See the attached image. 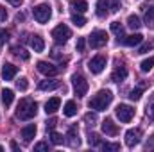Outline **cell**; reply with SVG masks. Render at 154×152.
Returning a JSON list of instances; mask_svg holds the SVG:
<instances>
[{"label": "cell", "instance_id": "obj_40", "mask_svg": "<svg viewBox=\"0 0 154 152\" xmlns=\"http://www.w3.org/2000/svg\"><path fill=\"white\" fill-rule=\"evenodd\" d=\"M34 150H48V143H45V141H39L34 145Z\"/></svg>", "mask_w": 154, "mask_h": 152}, {"label": "cell", "instance_id": "obj_5", "mask_svg": "<svg viewBox=\"0 0 154 152\" xmlns=\"http://www.w3.org/2000/svg\"><path fill=\"white\" fill-rule=\"evenodd\" d=\"M52 38H54L56 43L65 45L68 39L72 38V31H70V27H66L65 23H61V25H57V27L52 31Z\"/></svg>", "mask_w": 154, "mask_h": 152}, {"label": "cell", "instance_id": "obj_41", "mask_svg": "<svg viewBox=\"0 0 154 152\" xmlns=\"http://www.w3.org/2000/svg\"><path fill=\"white\" fill-rule=\"evenodd\" d=\"M152 48V43H143L142 47H140V50H138V54H145L147 50H151Z\"/></svg>", "mask_w": 154, "mask_h": 152}, {"label": "cell", "instance_id": "obj_24", "mask_svg": "<svg viewBox=\"0 0 154 152\" xmlns=\"http://www.w3.org/2000/svg\"><path fill=\"white\" fill-rule=\"evenodd\" d=\"M152 66H154V57H147V59H143L142 63H140V70L142 72H151L152 70Z\"/></svg>", "mask_w": 154, "mask_h": 152}, {"label": "cell", "instance_id": "obj_42", "mask_svg": "<svg viewBox=\"0 0 154 152\" xmlns=\"http://www.w3.org/2000/svg\"><path fill=\"white\" fill-rule=\"evenodd\" d=\"M7 20V11L4 5H0V22H5Z\"/></svg>", "mask_w": 154, "mask_h": 152}, {"label": "cell", "instance_id": "obj_31", "mask_svg": "<svg viewBox=\"0 0 154 152\" xmlns=\"http://www.w3.org/2000/svg\"><path fill=\"white\" fill-rule=\"evenodd\" d=\"M102 149L106 152H118L120 150V143H104Z\"/></svg>", "mask_w": 154, "mask_h": 152}, {"label": "cell", "instance_id": "obj_30", "mask_svg": "<svg viewBox=\"0 0 154 152\" xmlns=\"http://www.w3.org/2000/svg\"><path fill=\"white\" fill-rule=\"evenodd\" d=\"M142 93H143V91H142V88H134V90H131V93H129V99L136 102V100H140V99H142Z\"/></svg>", "mask_w": 154, "mask_h": 152}, {"label": "cell", "instance_id": "obj_29", "mask_svg": "<svg viewBox=\"0 0 154 152\" xmlns=\"http://www.w3.org/2000/svg\"><path fill=\"white\" fill-rule=\"evenodd\" d=\"M111 31H113L116 36H118V39H120V38H122V39L125 38V36H124V27L120 25V22H113V23H111Z\"/></svg>", "mask_w": 154, "mask_h": 152}, {"label": "cell", "instance_id": "obj_4", "mask_svg": "<svg viewBox=\"0 0 154 152\" xmlns=\"http://www.w3.org/2000/svg\"><path fill=\"white\" fill-rule=\"evenodd\" d=\"M134 108H131L129 104H118L115 108V114L116 118L122 122V123H129L133 118H134Z\"/></svg>", "mask_w": 154, "mask_h": 152}, {"label": "cell", "instance_id": "obj_22", "mask_svg": "<svg viewBox=\"0 0 154 152\" xmlns=\"http://www.w3.org/2000/svg\"><path fill=\"white\" fill-rule=\"evenodd\" d=\"M70 7H72L75 13H81V14H82V13L88 9V4H86L84 0H72V2H70Z\"/></svg>", "mask_w": 154, "mask_h": 152}, {"label": "cell", "instance_id": "obj_39", "mask_svg": "<svg viewBox=\"0 0 154 152\" xmlns=\"http://www.w3.org/2000/svg\"><path fill=\"white\" fill-rule=\"evenodd\" d=\"M118 9H120L118 0H109V13H116Z\"/></svg>", "mask_w": 154, "mask_h": 152}, {"label": "cell", "instance_id": "obj_18", "mask_svg": "<svg viewBox=\"0 0 154 152\" xmlns=\"http://www.w3.org/2000/svg\"><path fill=\"white\" fill-rule=\"evenodd\" d=\"M57 88H59V82L54 81V79H47V81L39 82V90L41 91H52V90H57Z\"/></svg>", "mask_w": 154, "mask_h": 152}, {"label": "cell", "instance_id": "obj_9", "mask_svg": "<svg viewBox=\"0 0 154 152\" xmlns=\"http://www.w3.org/2000/svg\"><path fill=\"white\" fill-rule=\"evenodd\" d=\"M142 141V129H129L127 132H125V145L127 147H136L138 143Z\"/></svg>", "mask_w": 154, "mask_h": 152}, {"label": "cell", "instance_id": "obj_23", "mask_svg": "<svg viewBox=\"0 0 154 152\" xmlns=\"http://www.w3.org/2000/svg\"><path fill=\"white\" fill-rule=\"evenodd\" d=\"M63 113L65 116H75L77 114V106L74 100H68L66 104H65V108H63Z\"/></svg>", "mask_w": 154, "mask_h": 152}, {"label": "cell", "instance_id": "obj_20", "mask_svg": "<svg viewBox=\"0 0 154 152\" xmlns=\"http://www.w3.org/2000/svg\"><path fill=\"white\" fill-rule=\"evenodd\" d=\"M125 77H127V68L125 66H118L115 72L111 74V81L113 82H122Z\"/></svg>", "mask_w": 154, "mask_h": 152}, {"label": "cell", "instance_id": "obj_1", "mask_svg": "<svg viewBox=\"0 0 154 152\" xmlns=\"http://www.w3.org/2000/svg\"><path fill=\"white\" fill-rule=\"evenodd\" d=\"M113 100V93L109 90H100L97 91V95H93V99L88 102L90 109H95V111H106L108 106L111 104Z\"/></svg>", "mask_w": 154, "mask_h": 152}, {"label": "cell", "instance_id": "obj_21", "mask_svg": "<svg viewBox=\"0 0 154 152\" xmlns=\"http://www.w3.org/2000/svg\"><path fill=\"white\" fill-rule=\"evenodd\" d=\"M13 100H14V91L5 88V90L2 91V102H4V106H5V108H9V106L13 104Z\"/></svg>", "mask_w": 154, "mask_h": 152}, {"label": "cell", "instance_id": "obj_26", "mask_svg": "<svg viewBox=\"0 0 154 152\" xmlns=\"http://www.w3.org/2000/svg\"><path fill=\"white\" fill-rule=\"evenodd\" d=\"M72 23L77 25V27H84V25H86V18H84L81 13H74V14H72Z\"/></svg>", "mask_w": 154, "mask_h": 152}, {"label": "cell", "instance_id": "obj_38", "mask_svg": "<svg viewBox=\"0 0 154 152\" xmlns=\"http://www.w3.org/2000/svg\"><path fill=\"white\" fill-rule=\"evenodd\" d=\"M84 47H86V39H84V38H77V45H75L77 52H82V50H84Z\"/></svg>", "mask_w": 154, "mask_h": 152}, {"label": "cell", "instance_id": "obj_7", "mask_svg": "<svg viewBox=\"0 0 154 152\" xmlns=\"http://www.w3.org/2000/svg\"><path fill=\"white\" fill-rule=\"evenodd\" d=\"M72 86H74V91L77 93V97H84L88 93V81L79 74L72 77Z\"/></svg>", "mask_w": 154, "mask_h": 152}, {"label": "cell", "instance_id": "obj_37", "mask_svg": "<svg viewBox=\"0 0 154 152\" xmlns=\"http://www.w3.org/2000/svg\"><path fill=\"white\" fill-rule=\"evenodd\" d=\"M9 39V31H5V29H0V47L5 43Z\"/></svg>", "mask_w": 154, "mask_h": 152}, {"label": "cell", "instance_id": "obj_13", "mask_svg": "<svg viewBox=\"0 0 154 152\" xmlns=\"http://www.w3.org/2000/svg\"><path fill=\"white\" fill-rule=\"evenodd\" d=\"M16 74H18V66H14V65H11V63H5V65L2 66V77H4L5 81H13Z\"/></svg>", "mask_w": 154, "mask_h": 152}, {"label": "cell", "instance_id": "obj_27", "mask_svg": "<svg viewBox=\"0 0 154 152\" xmlns=\"http://www.w3.org/2000/svg\"><path fill=\"white\" fill-rule=\"evenodd\" d=\"M50 141H52L54 145H63V143H65V136H63V134H59V132L50 131Z\"/></svg>", "mask_w": 154, "mask_h": 152}, {"label": "cell", "instance_id": "obj_11", "mask_svg": "<svg viewBox=\"0 0 154 152\" xmlns=\"http://www.w3.org/2000/svg\"><path fill=\"white\" fill-rule=\"evenodd\" d=\"M95 13H97L99 18H106L109 14V0H97Z\"/></svg>", "mask_w": 154, "mask_h": 152}, {"label": "cell", "instance_id": "obj_46", "mask_svg": "<svg viewBox=\"0 0 154 152\" xmlns=\"http://www.w3.org/2000/svg\"><path fill=\"white\" fill-rule=\"evenodd\" d=\"M23 20V14H16V22H22Z\"/></svg>", "mask_w": 154, "mask_h": 152}, {"label": "cell", "instance_id": "obj_35", "mask_svg": "<svg viewBox=\"0 0 154 152\" xmlns=\"http://www.w3.org/2000/svg\"><path fill=\"white\" fill-rule=\"evenodd\" d=\"M147 114H149L151 120H154V93H152V97L149 99V104H147Z\"/></svg>", "mask_w": 154, "mask_h": 152}, {"label": "cell", "instance_id": "obj_19", "mask_svg": "<svg viewBox=\"0 0 154 152\" xmlns=\"http://www.w3.org/2000/svg\"><path fill=\"white\" fill-rule=\"evenodd\" d=\"M122 41H124V45H127V47H136V45H140V43L143 41V36H142V34H131V36H125Z\"/></svg>", "mask_w": 154, "mask_h": 152}, {"label": "cell", "instance_id": "obj_15", "mask_svg": "<svg viewBox=\"0 0 154 152\" xmlns=\"http://www.w3.org/2000/svg\"><path fill=\"white\" fill-rule=\"evenodd\" d=\"M65 138H68V140H65V141H66L70 147H79V145H81V140H79V132H77V129H74V127L68 131V134H66Z\"/></svg>", "mask_w": 154, "mask_h": 152}, {"label": "cell", "instance_id": "obj_12", "mask_svg": "<svg viewBox=\"0 0 154 152\" xmlns=\"http://www.w3.org/2000/svg\"><path fill=\"white\" fill-rule=\"evenodd\" d=\"M102 132L108 134V136H116L118 134V127H116V123L111 118H106L102 122Z\"/></svg>", "mask_w": 154, "mask_h": 152}, {"label": "cell", "instance_id": "obj_44", "mask_svg": "<svg viewBox=\"0 0 154 152\" xmlns=\"http://www.w3.org/2000/svg\"><path fill=\"white\" fill-rule=\"evenodd\" d=\"M147 149H154V134L149 138V141H147V145H145Z\"/></svg>", "mask_w": 154, "mask_h": 152}, {"label": "cell", "instance_id": "obj_17", "mask_svg": "<svg viewBox=\"0 0 154 152\" xmlns=\"http://www.w3.org/2000/svg\"><path fill=\"white\" fill-rule=\"evenodd\" d=\"M31 48H32L34 52H43V50H45V41H43V38L38 36V34H34V36L31 38Z\"/></svg>", "mask_w": 154, "mask_h": 152}, {"label": "cell", "instance_id": "obj_10", "mask_svg": "<svg viewBox=\"0 0 154 152\" xmlns=\"http://www.w3.org/2000/svg\"><path fill=\"white\" fill-rule=\"evenodd\" d=\"M38 72L43 74V75H47V77H54V75H57L59 68H56V66H54L52 63H48V61H38Z\"/></svg>", "mask_w": 154, "mask_h": 152}, {"label": "cell", "instance_id": "obj_45", "mask_svg": "<svg viewBox=\"0 0 154 152\" xmlns=\"http://www.w3.org/2000/svg\"><path fill=\"white\" fill-rule=\"evenodd\" d=\"M7 2H9L11 5H22V4H23V0H7Z\"/></svg>", "mask_w": 154, "mask_h": 152}, {"label": "cell", "instance_id": "obj_47", "mask_svg": "<svg viewBox=\"0 0 154 152\" xmlns=\"http://www.w3.org/2000/svg\"><path fill=\"white\" fill-rule=\"evenodd\" d=\"M11 149H13V150H18V145H16V143L13 141V143H11Z\"/></svg>", "mask_w": 154, "mask_h": 152}, {"label": "cell", "instance_id": "obj_6", "mask_svg": "<svg viewBox=\"0 0 154 152\" xmlns=\"http://www.w3.org/2000/svg\"><path fill=\"white\" fill-rule=\"evenodd\" d=\"M108 32L106 31H100V29H97V31H93L91 32V36H90V45L93 47V48H102L106 43H108Z\"/></svg>", "mask_w": 154, "mask_h": 152}, {"label": "cell", "instance_id": "obj_14", "mask_svg": "<svg viewBox=\"0 0 154 152\" xmlns=\"http://www.w3.org/2000/svg\"><path fill=\"white\" fill-rule=\"evenodd\" d=\"M59 106H61L59 97H52V99H48L47 104H45V113L47 114H54L57 109H59Z\"/></svg>", "mask_w": 154, "mask_h": 152}, {"label": "cell", "instance_id": "obj_28", "mask_svg": "<svg viewBox=\"0 0 154 152\" xmlns=\"http://www.w3.org/2000/svg\"><path fill=\"white\" fill-rule=\"evenodd\" d=\"M145 23H147V27L154 29V7L145 9Z\"/></svg>", "mask_w": 154, "mask_h": 152}, {"label": "cell", "instance_id": "obj_36", "mask_svg": "<svg viewBox=\"0 0 154 152\" xmlns=\"http://www.w3.org/2000/svg\"><path fill=\"white\" fill-rule=\"evenodd\" d=\"M13 52H14L16 56H20L23 61H29V54H27L25 50H22V48H13Z\"/></svg>", "mask_w": 154, "mask_h": 152}, {"label": "cell", "instance_id": "obj_33", "mask_svg": "<svg viewBox=\"0 0 154 152\" xmlns=\"http://www.w3.org/2000/svg\"><path fill=\"white\" fill-rule=\"evenodd\" d=\"M88 143H90L91 147H97V145L100 143V140H99V134H95V132H90V134H88Z\"/></svg>", "mask_w": 154, "mask_h": 152}, {"label": "cell", "instance_id": "obj_43", "mask_svg": "<svg viewBox=\"0 0 154 152\" xmlns=\"http://www.w3.org/2000/svg\"><path fill=\"white\" fill-rule=\"evenodd\" d=\"M56 123H57V120H56V118H52V120H48V122H47V129H50V131H52V129L56 127Z\"/></svg>", "mask_w": 154, "mask_h": 152}, {"label": "cell", "instance_id": "obj_34", "mask_svg": "<svg viewBox=\"0 0 154 152\" xmlns=\"http://www.w3.org/2000/svg\"><path fill=\"white\" fill-rule=\"evenodd\" d=\"M84 122L88 123V125H95V122H97V113H86L84 114Z\"/></svg>", "mask_w": 154, "mask_h": 152}, {"label": "cell", "instance_id": "obj_8", "mask_svg": "<svg viewBox=\"0 0 154 152\" xmlns=\"http://www.w3.org/2000/svg\"><path fill=\"white\" fill-rule=\"evenodd\" d=\"M106 63H108V59H106L104 56H95V57H91V59H90L88 68H90V72H91V74L99 75V74L106 68Z\"/></svg>", "mask_w": 154, "mask_h": 152}, {"label": "cell", "instance_id": "obj_3", "mask_svg": "<svg viewBox=\"0 0 154 152\" xmlns=\"http://www.w3.org/2000/svg\"><path fill=\"white\" fill-rule=\"evenodd\" d=\"M32 14H34V20L38 23H47L52 16V7L48 4H38L34 9H32Z\"/></svg>", "mask_w": 154, "mask_h": 152}, {"label": "cell", "instance_id": "obj_32", "mask_svg": "<svg viewBox=\"0 0 154 152\" xmlns=\"http://www.w3.org/2000/svg\"><path fill=\"white\" fill-rule=\"evenodd\" d=\"M16 88H18L20 91H25V90L29 88V81H27L25 77H22V79H18V81H16Z\"/></svg>", "mask_w": 154, "mask_h": 152}, {"label": "cell", "instance_id": "obj_16", "mask_svg": "<svg viewBox=\"0 0 154 152\" xmlns=\"http://www.w3.org/2000/svg\"><path fill=\"white\" fill-rule=\"evenodd\" d=\"M34 136H36V125H34V123H29V125H25V127L22 129V138H23L25 141H31Z\"/></svg>", "mask_w": 154, "mask_h": 152}, {"label": "cell", "instance_id": "obj_2", "mask_svg": "<svg viewBox=\"0 0 154 152\" xmlns=\"http://www.w3.org/2000/svg\"><path fill=\"white\" fill-rule=\"evenodd\" d=\"M38 113V104L32 99H22L18 104V111H16V118L18 120H31Z\"/></svg>", "mask_w": 154, "mask_h": 152}, {"label": "cell", "instance_id": "obj_25", "mask_svg": "<svg viewBox=\"0 0 154 152\" xmlns=\"http://www.w3.org/2000/svg\"><path fill=\"white\" fill-rule=\"evenodd\" d=\"M127 25H129L131 29H140V27H142V22H140V18H138L136 14H129V16H127Z\"/></svg>", "mask_w": 154, "mask_h": 152}]
</instances>
